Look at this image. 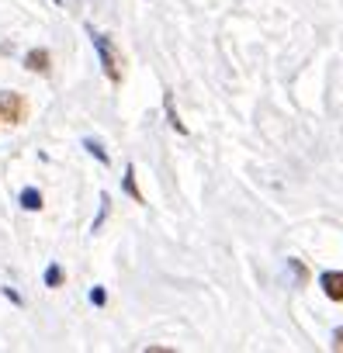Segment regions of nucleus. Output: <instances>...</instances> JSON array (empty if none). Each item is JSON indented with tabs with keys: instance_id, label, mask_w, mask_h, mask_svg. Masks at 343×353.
Wrapping results in <instances>:
<instances>
[{
	"instance_id": "9",
	"label": "nucleus",
	"mask_w": 343,
	"mask_h": 353,
	"mask_svg": "<svg viewBox=\"0 0 343 353\" xmlns=\"http://www.w3.org/2000/svg\"><path fill=\"white\" fill-rule=\"evenodd\" d=\"M63 281H66L63 267H59V263H49V267H46V288H63Z\"/></svg>"
},
{
	"instance_id": "5",
	"label": "nucleus",
	"mask_w": 343,
	"mask_h": 353,
	"mask_svg": "<svg viewBox=\"0 0 343 353\" xmlns=\"http://www.w3.org/2000/svg\"><path fill=\"white\" fill-rule=\"evenodd\" d=\"M121 188H125V194H128L135 205H146V198H142V191H139V184H135V166H132V163L125 166V181H121Z\"/></svg>"
},
{
	"instance_id": "2",
	"label": "nucleus",
	"mask_w": 343,
	"mask_h": 353,
	"mask_svg": "<svg viewBox=\"0 0 343 353\" xmlns=\"http://www.w3.org/2000/svg\"><path fill=\"white\" fill-rule=\"evenodd\" d=\"M25 118H28V104H25L21 94H14V90H4V94H0V121L21 125Z\"/></svg>"
},
{
	"instance_id": "4",
	"label": "nucleus",
	"mask_w": 343,
	"mask_h": 353,
	"mask_svg": "<svg viewBox=\"0 0 343 353\" xmlns=\"http://www.w3.org/2000/svg\"><path fill=\"white\" fill-rule=\"evenodd\" d=\"M25 70H32V73H49L52 70V56L46 52V49H32L28 56H25Z\"/></svg>"
},
{
	"instance_id": "6",
	"label": "nucleus",
	"mask_w": 343,
	"mask_h": 353,
	"mask_svg": "<svg viewBox=\"0 0 343 353\" xmlns=\"http://www.w3.org/2000/svg\"><path fill=\"white\" fill-rule=\"evenodd\" d=\"M18 201H21L25 212H42V191H39V188H25Z\"/></svg>"
},
{
	"instance_id": "10",
	"label": "nucleus",
	"mask_w": 343,
	"mask_h": 353,
	"mask_svg": "<svg viewBox=\"0 0 343 353\" xmlns=\"http://www.w3.org/2000/svg\"><path fill=\"white\" fill-rule=\"evenodd\" d=\"M108 208H111V198H108V194H101V212H97V219H94L90 232H101V225H104V219H108Z\"/></svg>"
},
{
	"instance_id": "11",
	"label": "nucleus",
	"mask_w": 343,
	"mask_h": 353,
	"mask_svg": "<svg viewBox=\"0 0 343 353\" xmlns=\"http://www.w3.org/2000/svg\"><path fill=\"white\" fill-rule=\"evenodd\" d=\"M90 301H94V305L101 308V305L108 301V294H104V288H94V291H90Z\"/></svg>"
},
{
	"instance_id": "8",
	"label": "nucleus",
	"mask_w": 343,
	"mask_h": 353,
	"mask_svg": "<svg viewBox=\"0 0 343 353\" xmlns=\"http://www.w3.org/2000/svg\"><path fill=\"white\" fill-rule=\"evenodd\" d=\"M84 149H87V152H90V156H94L97 163H104V166L111 163V156H108V149H104V145H101L97 139H84Z\"/></svg>"
},
{
	"instance_id": "14",
	"label": "nucleus",
	"mask_w": 343,
	"mask_h": 353,
	"mask_svg": "<svg viewBox=\"0 0 343 353\" xmlns=\"http://www.w3.org/2000/svg\"><path fill=\"white\" fill-rule=\"evenodd\" d=\"M52 4H63V0H52Z\"/></svg>"
},
{
	"instance_id": "3",
	"label": "nucleus",
	"mask_w": 343,
	"mask_h": 353,
	"mask_svg": "<svg viewBox=\"0 0 343 353\" xmlns=\"http://www.w3.org/2000/svg\"><path fill=\"white\" fill-rule=\"evenodd\" d=\"M319 288L329 301H343V270H322L319 274Z\"/></svg>"
},
{
	"instance_id": "13",
	"label": "nucleus",
	"mask_w": 343,
	"mask_h": 353,
	"mask_svg": "<svg viewBox=\"0 0 343 353\" xmlns=\"http://www.w3.org/2000/svg\"><path fill=\"white\" fill-rule=\"evenodd\" d=\"M4 298H11V301H14V305H21V294H18V291H14V288H4Z\"/></svg>"
},
{
	"instance_id": "12",
	"label": "nucleus",
	"mask_w": 343,
	"mask_h": 353,
	"mask_svg": "<svg viewBox=\"0 0 343 353\" xmlns=\"http://www.w3.org/2000/svg\"><path fill=\"white\" fill-rule=\"evenodd\" d=\"M333 350H343V325L333 332Z\"/></svg>"
},
{
	"instance_id": "7",
	"label": "nucleus",
	"mask_w": 343,
	"mask_h": 353,
	"mask_svg": "<svg viewBox=\"0 0 343 353\" xmlns=\"http://www.w3.org/2000/svg\"><path fill=\"white\" fill-rule=\"evenodd\" d=\"M163 108H166V118H170V125H174V132H181V135H188V125L177 118V111H174V97H163Z\"/></svg>"
},
{
	"instance_id": "1",
	"label": "nucleus",
	"mask_w": 343,
	"mask_h": 353,
	"mask_svg": "<svg viewBox=\"0 0 343 353\" xmlns=\"http://www.w3.org/2000/svg\"><path fill=\"white\" fill-rule=\"evenodd\" d=\"M87 35H90V42H94V49H97V59H101V66H104V77H108L111 83H121V52L115 49V42H111L108 35L94 32V28H87Z\"/></svg>"
}]
</instances>
